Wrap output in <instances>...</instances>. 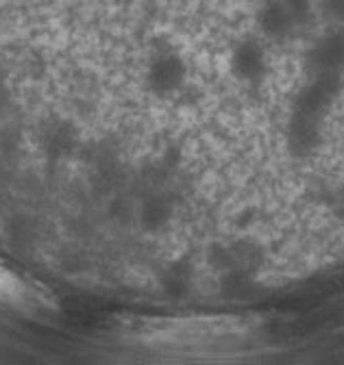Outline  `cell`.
Returning a JSON list of instances; mask_svg holds the SVG:
<instances>
[{"label":"cell","mask_w":344,"mask_h":365,"mask_svg":"<svg viewBox=\"0 0 344 365\" xmlns=\"http://www.w3.org/2000/svg\"><path fill=\"white\" fill-rule=\"evenodd\" d=\"M188 66L183 57L172 48H157L146 68V87L155 96H172L183 87Z\"/></svg>","instance_id":"cell-1"},{"label":"cell","mask_w":344,"mask_h":365,"mask_svg":"<svg viewBox=\"0 0 344 365\" xmlns=\"http://www.w3.org/2000/svg\"><path fill=\"white\" fill-rule=\"evenodd\" d=\"M340 91H342L340 72L314 74V78L298 91V96L294 101V111L323 120L329 107L340 96Z\"/></svg>","instance_id":"cell-2"},{"label":"cell","mask_w":344,"mask_h":365,"mask_svg":"<svg viewBox=\"0 0 344 365\" xmlns=\"http://www.w3.org/2000/svg\"><path fill=\"white\" fill-rule=\"evenodd\" d=\"M231 72L238 81L248 83V85H257L262 83L266 72H268V63H266V51L260 41L255 39H242L236 43V48L231 53Z\"/></svg>","instance_id":"cell-3"},{"label":"cell","mask_w":344,"mask_h":365,"mask_svg":"<svg viewBox=\"0 0 344 365\" xmlns=\"http://www.w3.org/2000/svg\"><path fill=\"white\" fill-rule=\"evenodd\" d=\"M323 120L292 111L288 130H285V142L288 150L294 157H310L323 142V130H320Z\"/></svg>","instance_id":"cell-4"},{"label":"cell","mask_w":344,"mask_h":365,"mask_svg":"<svg viewBox=\"0 0 344 365\" xmlns=\"http://www.w3.org/2000/svg\"><path fill=\"white\" fill-rule=\"evenodd\" d=\"M308 68L314 74L340 72L344 68V31H333L320 37L305 55Z\"/></svg>","instance_id":"cell-5"},{"label":"cell","mask_w":344,"mask_h":365,"mask_svg":"<svg viewBox=\"0 0 344 365\" xmlns=\"http://www.w3.org/2000/svg\"><path fill=\"white\" fill-rule=\"evenodd\" d=\"M257 26L262 29L268 39L275 41H283L296 31V24L290 18L283 0H266L257 11Z\"/></svg>","instance_id":"cell-6"},{"label":"cell","mask_w":344,"mask_h":365,"mask_svg":"<svg viewBox=\"0 0 344 365\" xmlns=\"http://www.w3.org/2000/svg\"><path fill=\"white\" fill-rule=\"evenodd\" d=\"M159 285L172 298L186 296L194 285V265H192V261L186 259V257L170 261L159 274Z\"/></svg>","instance_id":"cell-7"},{"label":"cell","mask_w":344,"mask_h":365,"mask_svg":"<svg viewBox=\"0 0 344 365\" xmlns=\"http://www.w3.org/2000/svg\"><path fill=\"white\" fill-rule=\"evenodd\" d=\"M172 215H175V202L166 194H153L140 207V224L148 233L161 231Z\"/></svg>","instance_id":"cell-8"},{"label":"cell","mask_w":344,"mask_h":365,"mask_svg":"<svg viewBox=\"0 0 344 365\" xmlns=\"http://www.w3.org/2000/svg\"><path fill=\"white\" fill-rule=\"evenodd\" d=\"M221 287L225 296L240 298L253 287V272L244 267H231L227 272H221Z\"/></svg>","instance_id":"cell-9"},{"label":"cell","mask_w":344,"mask_h":365,"mask_svg":"<svg viewBox=\"0 0 344 365\" xmlns=\"http://www.w3.org/2000/svg\"><path fill=\"white\" fill-rule=\"evenodd\" d=\"M229 246H231V252L236 257V265L238 267H244V269L255 272L257 267L262 265L264 250L257 246L255 242H251V240H238V242H233Z\"/></svg>","instance_id":"cell-10"},{"label":"cell","mask_w":344,"mask_h":365,"mask_svg":"<svg viewBox=\"0 0 344 365\" xmlns=\"http://www.w3.org/2000/svg\"><path fill=\"white\" fill-rule=\"evenodd\" d=\"M283 5H285L290 18L294 20L296 29H303L314 20L312 0H283Z\"/></svg>","instance_id":"cell-11"},{"label":"cell","mask_w":344,"mask_h":365,"mask_svg":"<svg viewBox=\"0 0 344 365\" xmlns=\"http://www.w3.org/2000/svg\"><path fill=\"white\" fill-rule=\"evenodd\" d=\"M207 261L213 269H218V272H227L231 267H238L229 244H213L207 252Z\"/></svg>","instance_id":"cell-12"},{"label":"cell","mask_w":344,"mask_h":365,"mask_svg":"<svg viewBox=\"0 0 344 365\" xmlns=\"http://www.w3.org/2000/svg\"><path fill=\"white\" fill-rule=\"evenodd\" d=\"M323 9L331 20L344 24V0H323Z\"/></svg>","instance_id":"cell-13"},{"label":"cell","mask_w":344,"mask_h":365,"mask_svg":"<svg viewBox=\"0 0 344 365\" xmlns=\"http://www.w3.org/2000/svg\"><path fill=\"white\" fill-rule=\"evenodd\" d=\"M331 205H333V211L344 217V190L331 194Z\"/></svg>","instance_id":"cell-14"}]
</instances>
